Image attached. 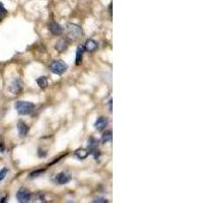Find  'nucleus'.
<instances>
[{
	"label": "nucleus",
	"mask_w": 203,
	"mask_h": 203,
	"mask_svg": "<svg viewBox=\"0 0 203 203\" xmlns=\"http://www.w3.org/2000/svg\"><path fill=\"white\" fill-rule=\"evenodd\" d=\"M67 47H68V43H67V41L66 40H64V39H61V40H59L58 42L56 43V45H55V49L58 52H63V51H65L67 49Z\"/></svg>",
	"instance_id": "obj_11"
},
{
	"label": "nucleus",
	"mask_w": 203,
	"mask_h": 203,
	"mask_svg": "<svg viewBox=\"0 0 203 203\" xmlns=\"http://www.w3.org/2000/svg\"><path fill=\"white\" fill-rule=\"evenodd\" d=\"M88 150L87 149H83V148H79V149H77L76 151H75V156L79 158V160H84L85 157H87L88 156Z\"/></svg>",
	"instance_id": "obj_12"
},
{
	"label": "nucleus",
	"mask_w": 203,
	"mask_h": 203,
	"mask_svg": "<svg viewBox=\"0 0 203 203\" xmlns=\"http://www.w3.org/2000/svg\"><path fill=\"white\" fill-rule=\"evenodd\" d=\"M67 64L63 62L62 60H54L52 61L51 64L49 65V68H50V70L55 73V74H58V75H61L63 74V73L67 70Z\"/></svg>",
	"instance_id": "obj_3"
},
{
	"label": "nucleus",
	"mask_w": 203,
	"mask_h": 203,
	"mask_svg": "<svg viewBox=\"0 0 203 203\" xmlns=\"http://www.w3.org/2000/svg\"><path fill=\"white\" fill-rule=\"evenodd\" d=\"M49 31H50L53 35H60L62 32V27L57 22H52L50 24H49Z\"/></svg>",
	"instance_id": "obj_10"
},
{
	"label": "nucleus",
	"mask_w": 203,
	"mask_h": 203,
	"mask_svg": "<svg viewBox=\"0 0 203 203\" xmlns=\"http://www.w3.org/2000/svg\"><path fill=\"white\" fill-rule=\"evenodd\" d=\"M22 89V81L18 80V79H15L11 82L10 84V92H13V93H18Z\"/></svg>",
	"instance_id": "obj_7"
},
{
	"label": "nucleus",
	"mask_w": 203,
	"mask_h": 203,
	"mask_svg": "<svg viewBox=\"0 0 203 203\" xmlns=\"http://www.w3.org/2000/svg\"><path fill=\"white\" fill-rule=\"evenodd\" d=\"M108 125V119L106 117H99L95 123V128L97 131H102L106 128V126Z\"/></svg>",
	"instance_id": "obj_6"
},
{
	"label": "nucleus",
	"mask_w": 203,
	"mask_h": 203,
	"mask_svg": "<svg viewBox=\"0 0 203 203\" xmlns=\"http://www.w3.org/2000/svg\"><path fill=\"white\" fill-rule=\"evenodd\" d=\"M71 180V176L69 174L67 173H59L57 176L55 177V182L57 183V184H59V185H64V184H67V183H69Z\"/></svg>",
	"instance_id": "obj_5"
},
{
	"label": "nucleus",
	"mask_w": 203,
	"mask_h": 203,
	"mask_svg": "<svg viewBox=\"0 0 203 203\" xmlns=\"http://www.w3.org/2000/svg\"><path fill=\"white\" fill-rule=\"evenodd\" d=\"M97 44L92 39H88L84 44V49L87 52H95L97 50Z\"/></svg>",
	"instance_id": "obj_8"
},
{
	"label": "nucleus",
	"mask_w": 203,
	"mask_h": 203,
	"mask_svg": "<svg viewBox=\"0 0 203 203\" xmlns=\"http://www.w3.org/2000/svg\"><path fill=\"white\" fill-rule=\"evenodd\" d=\"M82 36V30L77 24L68 23L66 26V37L69 40H76Z\"/></svg>",
	"instance_id": "obj_2"
},
{
	"label": "nucleus",
	"mask_w": 203,
	"mask_h": 203,
	"mask_svg": "<svg viewBox=\"0 0 203 203\" xmlns=\"http://www.w3.org/2000/svg\"><path fill=\"white\" fill-rule=\"evenodd\" d=\"M37 83H38L39 87L41 88H46L48 85V79L46 76H41L37 79Z\"/></svg>",
	"instance_id": "obj_14"
},
{
	"label": "nucleus",
	"mask_w": 203,
	"mask_h": 203,
	"mask_svg": "<svg viewBox=\"0 0 203 203\" xmlns=\"http://www.w3.org/2000/svg\"><path fill=\"white\" fill-rule=\"evenodd\" d=\"M17 130H18L19 136L24 137V136H27V134L28 132V126L24 123V122L19 121L18 124H17Z\"/></svg>",
	"instance_id": "obj_9"
},
{
	"label": "nucleus",
	"mask_w": 203,
	"mask_h": 203,
	"mask_svg": "<svg viewBox=\"0 0 203 203\" xmlns=\"http://www.w3.org/2000/svg\"><path fill=\"white\" fill-rule=\"evenodd\" d=\"M7 172H8V170L6 168H4V169H2L1 171H0V182H1L3 179L5 178Z\"/></svg>",
	"instance_id": "obj_17"
},
{
	"label": "nucleus",
	"mask_w": 203,
	"mask_h": 203,
	"mask_svg": "<svg viewBox=\"0 0 203 203\" xmlns=\"http://www.w3.org/2000/svg\"><path fill=\"white\" fill-rule=\"evenodd\" d=\"M93 202H102V203H107L108 200L106 198H103V197H97L93 199Z\"/></svg>",
	"instance_id": "obj_19"
},
{
	"label": "nucleus",
	"mask_w": 203,
	"mask_h": 203,
	"mask_svg": "<svg viewBox=\"0 0 203 203\" xmlns=\"http://www.w3.org/2000/svg\"><path fill=\"white\" fill-rule=\"evenodd\" d=\"M112 132L111 131H108L103 134V137H102V142L103 143H108V142H111L112 141Z\"/></svg>",
	"instance_id": "obj_15"
},
{
	"label": "nucleus",
	"mask_w": 203,
	"mask_h": 203,
	"mask_svg": "<svg viewBox=\"0 0 203 203\" xmlns=\"http://www.w3.org/2000/svg\"><path fill=\"white\" fill-rule=\"evenodd\" d=\"M45 172V170H38V171H35V172H32L30 174V178H36V177H39L40 175H42Z\"/></svg>",
	"instance_id": "obj_16"
},
{
	"label": "nucleus",
	"mask_w": 203,
	"mask_h": 203,
	"mask_svg": "<svg viewBox=\"0 0 203 203\" xmlns=\"http://www.w3.org/2000/svg\"><path fill=\"white\" fill-rule=\"evenodd\" d=\"M82 57H83V49L81 47H78L76 50V58H75L76 65L81 64V62H82Z\"/></svg>",
	"instance_id": "obj_13"
},
{
	"label": "nucleus",
	"mask_w": 203,
	"mask_h": 203,
	"mask_svg": "<svg viewBox=\"0 0 203 203\" xmlns=\"http://www.w3.org/2000/svg\"><path fill=\"white\" fill-rule=\"evenodd\" d=\"M16 198L20 203H27L31 201V193L27 189H19L18 192L16 193Z\"/></svg>",
	"instance_id": "obj_4"
},
{
	"label": "nucleus",
	"mask_w": 203,
	"mask_h": 203,
	"mask_svg": "<svg viewBox=\"0 0 203 203\" xmlns=\"http://www.w3.org/2000/svg\"><path fill=\"white\" fill-rule=\"evenodd\" d=\"M14 108L19 115H28V114H31L32 111H34L35 105L31 103V102L18 101L15 103Z\"/></svg>",
	"instance_id": "obj_1"
},
{
	"label": "nucleus",
	"mask_w": 203,
	"mask_h": 203,
	"mask_svg": "<svg viewBox=\"0 0 203 203\" xmlns=\"http://www.w3.org/2000/svg\"><path fill=\"white\" fill-rule=\"evenodd\" d=\"M5 14H6V9L3 7L2 3H0V19H1Z\"/></svg>",
	"instance_id": "obj_18"
}]
</instances>
